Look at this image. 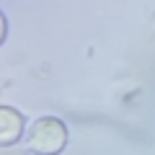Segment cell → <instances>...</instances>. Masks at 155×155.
Returning a JSON list of instances; mask_svg holds the SVG:
<instances>
[{
  "label": "cell",
  "mask_w": 155,
  "mask_h": 155,
  "mask_svg": "<svg viewBox=\"0 0 155 155\" xmlns=\"http://www.w3.org/2000/svg\"><path fill=\"white\" fill-rule=\"evenodd\" d=\"M65 145H67V129L54 116L36 119L26 140V147L34 155H60Z\"/></svg>",
  "instance_id": "1"
},
{
  "label": "cell",
  "mask_w": 155,
  "mask_h": 155,
  "mask_svg": "<svg viewBox=\"0 0 155 155\" xmlns=\"http://www.w3.org/2000/svg\"><path fill=\"white\" fill-rule=\"evenodd\" d=\"M23 132V116L11 106H0V145H13L18 142Z\"/></svg>",
  "instance_id": "2"
},
{
  "label": "cell",
  "mask_w": 155,
  "mask_h": 155,
  "mask_svg": "<svg viewBox=\"0 0 155 155\" xmlns=\"http://www.w3.org/2000/svg\"><path fill=\"white\" fill-rule=\"evenodd\" d=\"M5 34H8V23H5V16L0 13V44H3V39H5Z\"/></svg>",
  "instance_id": "3"
}]
</instances>
